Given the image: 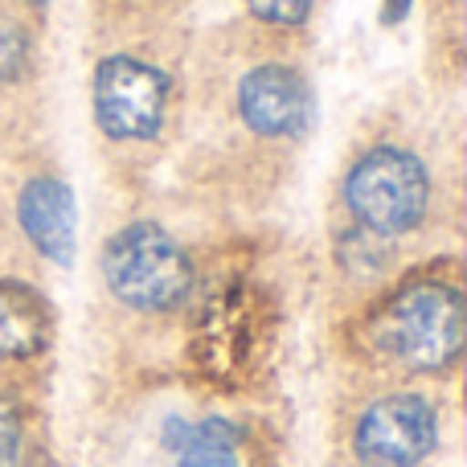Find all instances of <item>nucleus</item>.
Listing matches in <instances>:
<instances>
[{
    "label": "nucleus",
    "mask_w": 467,
    "mask_h": 467,
    "mask_svg": "<svg viewBox=\"0 0 467 467\" xmlns=\"http://www.w3.org/2000/svg\"><path fill=\"white\" fill-rule=\"evenodd\" d=\"M275 328H279V316H275L271 296L254 283H230L213 291L210 304L197 312L189 361L205 381L238 389L263 373L275 348Z\"/></svg>",
    "instance_id": "1"
},
{
    "label": "nucleus",
    "mask_w": 467,
    "mask_h": 467,
    "mask_svg": "<svg viewBox=\"0 0 467 467\" xmlns=\"http://www.w3.org/2000/svg\"><path fill=\"white\" fill-rule=\"evenodd\" d=\"M369 337L389 361L419 373L455 365L463 348V296L451 283H410L378 307Z\"/></svg>",
    "instance_id": "2"
},
{
    "label": "nucleus",
    "mask_w": 467,
    "mask_h": 467,
    "mask_svg": "<svg viewBox=\"0 0 467 467\" xmlns=\"http://www.w3.org/2000/svg\"><path fill=\"white\" fill-rule=\"evenodd\" d=\"M103 279L119 304L136 312H169L193 291V263L169 230L131 222L107 238Z\"/></svg>",
    "instance_id": "3"
},
{
    "label": "nucleus",
    "mask_w": 467,
    "mask_h": 467,
    "mask_svg": "<svg viewBox=\"0 0 467 467\" xmlns=\"http://www.w3.org/2000/svg\"><path fill=\"white\" fill-rule=\"evenodd\" d=\"M345 202L353 210L357 226L394 238L410 234L427 218L431 205V177L422 161L402 148H373L353 164L345 181Z\"/></svg>",
    "instance_id": "4"
},
{
    "label": "nucleus",
    "mask_w": 467,
    "mask_h": 467,
    "mask_svg": "<svg viewBox=\"0 0 467 467\" xmlns=\"http://www.w3.org/2000/svg\"><path fill=\"white\" fill-rule=\"evenodd\" d=\"M169 78L152 62L115 54L95 70V119L111 140H148L169 111Z\"/></svg>",
    "instance_id": "5"
},
{
    "label": "nucleus",
    "mask_w": 467,
    "mask_h": 467,
    "mask_svg": "<svg viewBox=\"0 0 467 467\" xmlns=\"http://www.w3.org/2000/svg\"><path fill=\"white\" fill-rule=\"evenodd\" d=\"M353 447L369 467H419L439 447V414L419 394H389L357 419Z\"/></svg>",
    "instance_id": "6"
},
{
    "label": "nucleus",
    "mask_w": 467,
    "mask_h": 467,
    "mask_svg": "<svg viewBox=\"0 0 467 467\" xmlns=\"http://www.w3.org/2000/svg\"><path fill=\"white\" fill-rule=\"evenodd\" d=\"M238 111L250 131L258 136H299L312 119V95H307L304 74L291 66L266 62L242 78Z\"/></svg>",
    "instance_id": "7"
},
{
    "label": "nucleus",
    "mask_w": 467,
    "mask_h": 467,
    "mask_svg": "<svg viewBox=\"0 0 467 467\" xmlns=\"http://www.w3.org/2000/svg\"><path fill=\"white\" fill-rule=\"evenodd\" d=\"M16 213H21V226L41 254L62 266L70 263L74 246H78V210H74V193L66 189V181L57 177L29 181Z\"/></svg>",
    "instance_id": "8"
},
{
    "label": "nucleus",
    "mask_w": 467,
    "mask_h": 467,
    "mask_svg": "<svg viewBox=\"0 0 467 467\" xmlns=\"http://www.w3.org/2000/svg\"><path fill=\"white\" fill-rule=\"evenodd\" d=\"M54 337V312L21 279H0V361H29L46 353Z\"/></svg>",
    "instance_id": "9"
},
{
    "label": "nucleus",
    "mask_w": 467,
    "mask_h": 467,
    "mask_svg": "<svg viewBox=\"0 0 467 467\" xmlns=\"http://www.w3.org/2000/svg\"><path fill=\"white\" fill-rule=\"evenodd\" d=\"M164 447L181 467H238V431L226 419H169Z\"/></svg>",
    "instance_id": "10"
},
{
    "label": "nucleus",
    "mask_w": 467,
    "mask_h": 467,
    "mask_svg": "<svg viewBox=\"0 0 467 467\" xmlns=\"http://www.w3.org/2000/svg\"><path fill=\"white\" fill-rule=\"evenodd\" d=\"M0 467H54L49 451L33 439L25 410L8 398H0Z\"/></svg>",
    "instance_id": "11"
},
{
    "label": "nucleus",
    "mask_w": 467,
    "mask_h": 467,
    "mask_svg": "<svg viewBox=\"0 0 467 467\" xmlns=\"http://www.w3.org/2000/svg\"><path fill=\"white\" fill-rule=\"evenodd\" d=\"M25 57H29V41L16 29L13 21L0 16V82H13L25 70Z\"/></svg>",
    "instance_id": "12"
},
{
    "label": "nucleus",
    "mask_w": 467,
    "mask_h": 467,
    "mask_svg": "<svg viewBox=\"0 0 467 467\" xmlns=\"http://www.w3.org/2000/svg\"><path fill=\"white\" fill-rule=\"evenodd\" d=\"M246 8L266 25H304L312 13V0H246Z\"/></svg>",
    "instance_id": "13"
},
{
    "label": "nucleus",
    "mask_w": 467,
    "mask_h": 467,
    "mask_svg": "<svg viewBox=\"0 0 467 467\" xmlns=\"http://www.w3.org/2000/svg\"><path fill=\"white\" fill-rule=\"evenodd\" d=\"M406 13H410V0H386V25L402 21Z\"/></svg>",
    "instance_id": "14"
}]
</instances>
